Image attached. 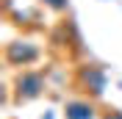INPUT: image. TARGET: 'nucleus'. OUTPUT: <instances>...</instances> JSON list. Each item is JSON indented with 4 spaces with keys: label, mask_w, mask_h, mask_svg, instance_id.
<instances>
[{
    "label": "nucleus",
    "mask_w": 122,
    "mask_h": 119,
    "mask_svg": "<svg viewBox=\"0 0 122 119\" xmlns=\"http://www.w3.org/2000/svg\"><path fill=\"white\" fill-rule=\"evenodd\" d=\"M45 89H47V78L39 69H22V72H17L14 83H11L17 103H30V100L45 94Z\"/></svg>",
    "instance_id": "1"
},
{
    "label": "nucleus",
    "mask_w": 122,
    "mask_h": 119,
    "mask_svg": "<svg viewBox=\"0 0 122 119\" xmlns=\"http://www.w3.org/2000/svg\"><path fill=\"white\" fill-rule=\"evenodd\" d=\"M75 86L83 94H89L92 100H100L108 89V75L100 64H81L75 72Z\"/></svg>",
    "instance_id": "2"
},
{
    "label": "nucleus",
    "mask_w": 122,
    "mask_h": 119,
    "mask_svg": "<svg viewBox=\"0 0 122 119\" xmlns=\"http://www.w3.org/2000/svg\"><path fill=\"white\" fill-rule=\"evenodd\" d=\"M39 58H42V47L36 42H30V39H14V42H8L3 47V61L17 69L33 67Z\"/></svg>",
    "instance_id": "3"
},
{
    "label": "nucleus",
    "mask_w": 122,
    "mask_h": 119,
    "mask_svg": "<svg viewBox=\"0 0 122 119\" xmlns=\"http://www.w3.org/2000/svg\"><path fill=\"white\" fill-rule=\"evenodd\" d=\"M64 119H97V108L89 100H69L64 105Z\"/></svg>",
    "instance_id": "4"
},
{
    "label": "nucleus",
    "mask_w": 122,
    "mask_h": 119,
    "mask_svg": "<svg viewBox=\"0 0 122 119\" xmlns=\"http://www.w3.org/2000/svg\"><path fill=\"white\" fill-rule=\"evenodd\" d=\"M45 8H50V11H56V14H64L69 8V0H39Z\"/></svg>",
    "instance_id": "5"
},
{
    "label": "nucleus",
    "mask_w": 122,
    "mask_h": 119,
    "mask_svg": "<svg viewBox=\"0 0 122 119\" xmlns=\"http://www.w3.org/2000/svg\"><path fill=\"white\" fill-rule=\"evenodd\" d=\"M103 119H122V111L119 108H106L103 111Z\"/></svg>",
    "instance_id": "6"
}]
</instances>
